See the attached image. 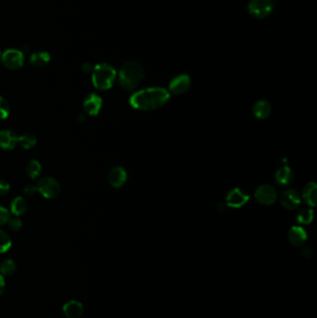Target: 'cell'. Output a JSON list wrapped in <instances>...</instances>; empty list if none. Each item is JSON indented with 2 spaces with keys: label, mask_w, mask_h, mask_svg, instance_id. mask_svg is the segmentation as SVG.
<instances>
[{
  "label": "cell",
  "mask_w": 317,
  "mask_h": 318,
  "mask_svg": "<svg viewBox=\"0 0 317 318\" xmlns=\"http://www.w3.org/2000/svg\"><path fill=\"white\" fill-rule=\"evenodd\" d=\"M169 99V92L163 88H149L135 92L129 104L138 110H155L164 106Z\"/></svg>",
  "instance_id": "obj_1"
},
{
  "label": "cell",
  "mask_w": 317,
  "mask_h": 318,
  "mask_svg": "<svg viewBox=\"0 0 317 318\" xmlns=\"http://www.w3.org/2000/svg\"><path fill=\"white\" fill-rule=\"evenodd\" d=\"M144 77V69L141 64L136 61H127L120 68L118 74L119 85L131 91L139 85Z\"/></svg>",
  "instance_id": "obj_2"
},
{
  "label": "cell",
  "mask_w": 317,
  "mask_h": 318,
  "mask_svg": "<svg viewBox=\"0 0 317 318\" xmlns=\"http://www.w3.org/2000/svg\"><path fill=\"white\" fill-rule=\"evenodd\" d=\"M92 83L100 91H106L113 87L116 78V71L112 65L99 64L92 70Z\"/></svg>",
  "instance_id": "obj_3"
},
{
  "label": "cell",
  "mask_w": 317,
  "mask_h": 318,
  "mask_svg": "<svg viewBox=\"0 0 317 318\" xmlns=\"http://www.w3.org/2000/svg\"><path fill=\"white\" fill-rule=\"evenodd\" d=\"M36 188L43 198L48 199L57 198L61 192V185L56 179L52 177L41 178L37 183Z\"/></svg>",
  "instance_id": "obj_4"
},
{
  "label": "cell",
  "mask_w": 317,
  "mask_h": 318,
  "mask_svg": "<svg viewBox=\"0 0 317 318\" xmlns=\"http://www.w3.org/2000/svg\"><path fill=\"white\" fill-rule=\"evenodd\" d=\"M248 13L256 19H263L272 13L274 9L273 0H250L247 6Z\"/></svg>",
  "instance_id": "obj_5"
},
{
  "label": "cell",
  "mask_w": 317,
  "mask_h": 318,
  "mask_svg": "<svg viewBox=\"0 0 317 318\" xmlns=\"http://www.w3.org/2000/svg\"><path fill=\"white\" fill-rule=\"evenodd\" d=\"M1 64L8 70H18L24 64L23 52L19 50L9 49L1 54Z\"/></svg>",
  "instance_id": "obj_6"
},
{
  "label": "cell",
  "mask_w": 317,
  "mask_h": 318,
  "mask_svg": "<svg viewBox=\"0 0 317 318\" xmlns=\"http://www.w3.org/2000/svg\"><path fill=\"white\" fill-rule=\"evenodd\" d=\"M255 198L261 205H272L277 199V193L273 186L264 184L256 190Z\"/></svg>",
  "instance_id": "obj_7"
},
{
  "label": "cell",
  "mask_w": 317,
  "mask_h": 318,
  "mask_svg": "<svg viewBox=\"0 0 317 318\" xmlns=\"http://www.w3.org/2000/svg\"><path fill=\"white\" fill-rule=\"evenodd\" d=\"M103 106L102 97L96 93H91L87 95L83 102L85 113L89 115H97Z\"/></svg>",
  "instance_id": "obj_8"
},
{
  "label": "cell",
  "mask_w": 317,
  "mask_h": 318,
  "mask_svg": "<svg viewBox=\"0 0 317 318\" xmlns=\"http://www.w3.org/2000/svg\"><path fill=\"white\" fill-rule=\"evenodd\" d=\"M248 199L249 196L247 192L240 188H234L227 195L226 204L232 208H241L247 203Z\"/></svg>",
  "instance_id": "obj_9"
},
{
  "label": "cell",
  "mask_w": 317,
  "mask_h": 318,
  "mask_svg": "<svg viewBox=\"0 0 317 318\" xmlns=\"http://www.w3.org/2000/svg\"><path fill=\"white\" fill-rule=\"evenodd\" d=\"M190 85V78L187 75H181L171 80L169 84V91L175 95H180L187 92Z\"/></svg>",
  "instance_id": "obj_10"
},
{
  "label": "cell",
  "mask_w": 317,
  "mask_h": 318,
  "mask_svg": "<svg viewBox=\"0 0 317 318\" xmlns=\"http://www.w3.org/2000/svg\"><path fill=\"white\" fill-rule=\"evenodd\" d=\"M301 196L295 190H287L283 192L280 197V202L284 208L287 210H296L297 208L301 204Z\"/></svg>",
  "instance_id": "obj_11"
},
{
  "label": "cell",
  "mask_w": 317,
  "mask_h": 318,
  "mask_svg": "<svg viewBox=\"0 0 317 318\" xmlns=\"http://www.w3.org/2000/svg\"><path fill=\"white\" fill-rule=\"evenodd\" d=\"M127 180V171L124 170L122 167H114L110 170L108 174V181L110 184L115 187L119 188L126 184Z\"/></svg>",
  "instance_id": "obj_12"
},
{
  "label": "cell",
  "mask_w": 317,
  "mask_h": 318,
  "mask_svg": "<svg viewBox=\"0 0 317 318\" xmlns=\"http://www.w3.org/2000/svg\"><path fill=\"white\" fill-rule=\"evenodd\" d=\"M18 136L11 129L0 130V148L12 150L18 143Z\"/></svg>",
  "instance_id": "obj_13"
},
{
  "label": "cell",
  "mask_w": 317,
  "mask_h": 318,
  "mask_svg": "<svg viewBox=\"0 0 317 318\" xmlns=\"http://www.w3.org/2000/svg\"><path fill=\"white\" fill-rule=\"evenodd\" d=\"M64 316L68 318H80L84 312L82 304L76 300H72L64 304L63 307Z\"/></svg>",
  "instance_id": "obj_14"
},
{
  "label": "cell",
  "mask_w": 317,
  "mask_h": 318,
  "mask_svg": "<svg viewBox=\"0 0 317 318\" xmlns=\"http://www.w3.org/2000/svg\"><path fill=\"white\" fill-rule=\"evenodd\" d=\"M288 237L289 240L293 246L295 247H300L304 244V242L306 241L307 238V234L306 232L304 231V229L300 226H293L289 230L288 233Z\"/></svg>",
  "instance_id": "obj_15"
},
{
  "label": "cell",
  "mask_w": 317,
  "mask_h": 318,
  "mask_svg": "<svg viewBox=\"0 0 317 318\" xmlns=\"http://www.w3.org/2000/svg\"><path fill=\"white\" fill-rule=\"evenodd\" d=\"M317 185L316 183H309L303 188V198L306 204L315 207L317 204Z\"/></svg>",
  "instance_id": "obj_16"
},
{
  "label": "cell",
  "mask_w": 317,
  "mask_h": 318,
  "mask_svg": "<svg viewBox=\"0 0 317 318\" xmlns=\"http://www.w3.org/2000/svg\"><path fill=\"white\" fill-rule=\"evenodd\" d=\"M28 210V203L26 199L22 197L15 198L10 204V212L16 217L22 216Z\"/></svg>",
  "instance_id": "obj_17"
},
{
  "label": "cell",
  "mask_w": 317,
  "mask_h": 318,
  "mask_svg": "<svg viewBox=\"0 0 317 318\" xmlns=\"http://www.w3.org/2000/svg\"><path fill=\"white\" fill-rule=\"evenodd\" d=\"M50 55L47 51H36L30 55L29 62L35 67H44L50 63Z\"/></svg>",
  "instance_id": "obj_18"
},
{
  "label": "cell",
  "mask_w": 317,
  "mask_h": 318,
  "mask_svg": "<svg viewBox=\"0 0 317 318\" xmlns=\"http://www.w3.org/2000/svg\"><path fill=\"white\" fill-rule=\"evenodd\" d=\"M254 115L259 119H265L271 113V106L265 100L257 102L253 106Z\"/></svg>",
  "instance_id": "obj_19"
},
{
  "label": "cell",
  "mask_w": 317,
  "mask_h": 318,
  "mask_svg": "<svg viewBox=\"0 0 317 318\" xmlns=\"http://www.w3.org/2000/svg\"><path fill=\"white\" fill-rule=\"evenodd\" d=\"M293 172L289 169V167H283L281 169L277 170L275 174V180L276 183L282 186H287L292 183L293 181Z\"/></svg>",
  "instance_id": "obj_20"
},
{
  "label": "cell",
  "mask_w": 317,
  "mask_h": 318,
  "mask_svg": "<svg viewBox=\"0 0 317 318\" xmlns=\"http://www.w3.org/2000/svg\"><path fill=\"white\" fill-rule=\"evenodd\" d=\"M41 172H42L41 163L35 159H32L31 161H29L26 167V173L29 178L35 180L41 175Z\"/></svg>",
  "instance_id": "obj_21"
},
{
  "label": "cell",
  "mask_w": 317,
  "mask_h": 318,
  "mask_svg": "<svg viewBox=\"0 0 317 318\" xmlns=\"http://www.w3.org/2000/svg\"><path fill=\"white\" fill-rule=\"evenodd\" d=\"M36 137L33 133H24L18 138V143L25 150L33 148L36 144Z\"/></svg>",
  "instance_id": "obj_22"
},
{
  "label": "cell",
  "mask_w": 317,
  "mask_h": 318,
  "mask_svg": "<svg viewBox=\"0 0 317 318\" xmlns=\"http://www.w3.org/2000/svg\"><path fill=\"white\" fill-rule=\"evenodd\" d=\"M16 271V263L11 259H7L0 263V274L3 276H12Z\"/></svg>",
  "instance_id": "obj_23"
},
{
  "label": "cell",
  "mask_w": 317,
  "mask_h": 318,
  "mask_svg": "<svg viewBox=\"0 0 317 318\" xmlns=\"http://www.w3.org/2000/svg\"><path fill=\"white\" fill-rule=\"evenodd\" d=\"M314 219V212L309 209H303L298 213L297 220L301 224H309Z\"/></svg>",
  "instance_id": "obj_24"
},
{
  "label": "cell",
  "mask_w": 317,
  "mask_h": 318,
  "mask_svg": "<svg viewBox=\"0 0 317 318\" xmlns=\"http://www.w3.org/2000/svg\"><path fill=\"white\" fill-rule=\"evenodd\" d=\"M10 236L3 230H0V253H5L11 247Z\"/></svg>",
  "instance_id": "obj_25"
},
{
  "label": "cell",
  "mask_w": 317,
  "mask_h": 318,
  "mask_svg": "<svg viewBox=\"0 0 317 318\" xmlns=\"http://www.w3.org/2000/svg\"><path fill=\"white\" fill-rule=\"evenodd\" d=\"M9 112H10V108L7 100L0 96V120L6 119L9 115Z\"/></svg>",
  "instance_id": "obj_26"
},
{
  "label": "cell",
  "mask_w": 317,
  "mask_h": 318,
  "mask_svg": "<svg viewBox=\"0 0 317 318\" xmlns=\"http://www.w3.org/2000/svg\"><path fill=\"white\" fill-rule=\"evenodd\" d=\"M7 225L8 228L13 231V232H18L20 231L22 227V221L21 219H19L18 217H14V218H10L9 220L7 221Z\"/></svg>",
  "instance_id": "obj_27"
},
{
  "label": "cell",
  "mask_w": 317,
  "mask_h": 318,
  "mask_svg": "<svg viewBox=\"0 0 317 318\" xmlns=\"http://www.w3.org/2000/svg\"><path fill=\"white\" fill-rule=\"evenodd\" d=\"M9 219H10V213L6 208L0 206V226L7 224Z\"/></svg>",
  "instance_id": "obj_28"
},
{
  "label": "cell",
  "mask_w": 317,
  "mask_h": 318,
  "mask_svg": "<svg viewBox=\"0 0 317 318\" xmlns=\"http://www.w3.org/2000/svg\"><path fill=\"white\" fill-rule=\"evenodd\" d=\"M10 189V185L4 180H0V197L7 195Z\"/></svg>",
  "instance_id": "obj_29"
},
{
  "label": "cell",
  "mask_w": 317,
  "mask_h": 318,
  "mask_svg": "<svg viewBox=\"0 0 317 318\" xmlns=\"http://www.w3.org/2000/svg\"><path fill=\"white\" fill-rule=\"evenodd\" d=\"M36 191H37V188H36V186H35L34 184H27V185L24 187V189H23L24 194H25L26 196H28V197L34 196Z\"/></svg>",
  "instance_id": "obj_30"
},
{
  "label": "cell",
  "mask_w": 317,
  "mask_h": 318,
  "mask_svg": "<svg viewBox=\"0 0 317 318\" xmlns=\"http://www.w3.org/2000/svg\"><path fill=\"white\" fill-rule=\"evenodd\" d=\"M93 68H94V66H92V64H90V63H85L82 65V71L86 73V74H90V73H92V70H93Z\"/></svg>",
  "instance_id": "obj_31"
},
{
  "label": "cell",
  "mask_w": 317,
  "mask_h": 318,
  "mask_svg": "<svg viewBox=\"0 0 317 318\" xmlns=\"http://www.w3.org/2000/svg\"><path fill=\"white\" fill-rule=\"evenodd\" d=\"M5 288H6L5 278H4V276L0 274V295L3 294V292H4V290H5Z\"/></svg>",
  "instance_id": "obj_32"
},
{
  "label": "cell",
  "mask_w": 317,
  "mask_h": 318,
  "mask_svg": "<svg viewBox=\"0 0 317 318\" xmlns=\"http://www.w3.org/2000/svg\"><path fill=\"white\" fill-rule=\"evenodd\" d=\"M312 254H313V251L310 247H304L302 250V255L304 258H310Z\"/></svg>",
  "instance_id": "obj_33"
},
{
  "label": "cell",
  "mask_w": 317,
  "mask_h": 318,
  "mask_svg": "<svg viewBox=\"0 0 317 318\" xmlns=\"http://www.w3.org/2000/svg\"><path fill=\"white\" fill-rule=\"evenodd\" d=\"M78 119L79 122H85L87 119V114L85 113H81L78 114Z\"/></svg>",
  "instance_id": "obj_34"
},
{
  "label": "cell",
  "mask_w": 317,
  "mask_h": 318,
  "mask_svg": "<svg viewBox=\"0 0 317 318\" xmlns=\"http://www.w3.org/2000/svg\"><path fill=\"white\" fill-rule=\"evenodd\" d=\"M223 206H224V203H219V204H218V207H219V208H218V210L222 212V211L224 210V207H223Z\"/></svg>",
  "instance_id": "obj_35"
},
{
  "label": "cell",
  "mask_w": 317,
  "mask_h": 318,
  "mask_svg": "<svg viewBox=\"0 0 317 318\" xmlns=\"http://www.w3.org/2000/svg\"><path fill=\"white\" fill-rule=\"evenodd\" d=\"M0 56H1V50H0Z\"/></svg>",
  "instance_id": "obj_36"
}]
</instances>
